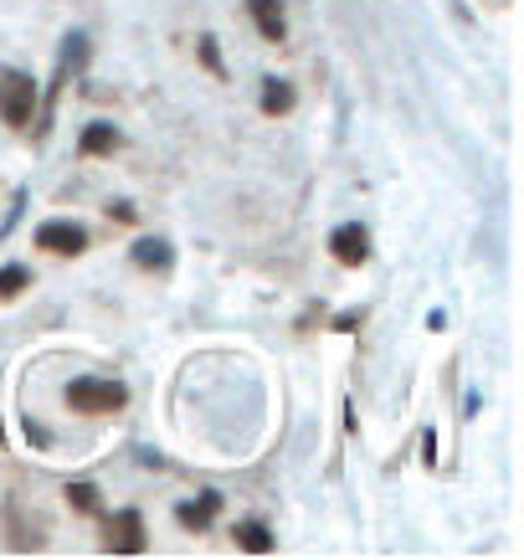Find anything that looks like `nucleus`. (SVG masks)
<instances>
[{"instance_id": "f257e3e1", "label": "nucleus", "mask_w": 524, "mask_h": 560, "mask_svg": "<svg viewBox=\"0 0 524 560\" xmlns=\"http://www.w3.org/2000/svg\"><path fill=\"white\" fill-rule=\"evenodd\" d=\"M68 407L72 411H88V417H108V411H124L129 407V390L119 381H98V375H83L68 386Z\"/></svg>"}, {"instance_id": "f03ea898", "label": "nucleus", "mask_w": 524, "mask_h": 560, "mask_svg": "<svg viewBox=\"0 0 524 560\" xmlns=\"http://www.w3.org/2000/svg\"><path fill=\"white\" fill-rule=\"evenodd\" d=\"M32 108H36V83L16 68H0V119L11 124V129H26Z\"/></svg>"}, {"instance_id": "7ed1b4c3", "label": "nucleus", "mask_w": 524, "mask_h": 560, "mask_svg": "<svg viewBox=\"0 0 524 560\" xmlns=\"http://www.w3.org/2000/svg\"><path fill=\"white\" fill-rule=\"evenodd\" d=\"M103 550H108V556H139V550H144V520H139L135 510L108 514V525H103Z\"/></svg>"}, {"instance_id": "20e7f679", "label": "nucleus", "mask_w": 524, "mask_h": 560, "mask_svg": "<svg viewBox=\"0 0 524 560\" xmlns=\"http://www.w3.org/2000/svg\"><path fill=\"white\" fill-rule=\"evenodd\" d=\"M329 253H335L339 268H360L365 257H371V232L360 226V221H345L329 232Z\"/></svg>"}, {"instance_id": "39448f33", "label": "nucleus", "mask_w": 524, "mask_h": 560, "mask_svg": "<svg viewBox=\"0 0 524 560\" xmlns=\"http://www.w3.org/2000/svg\"><path fill=\"white\" fill-rule=\"evenodd\" d=\"M36 247H47V253H57V257H78L88 247V232L78 221H42V226H36Z\"/></svg>"}, {"instance_id": "423d86ee", "label": "nucleus", "mask_w": 524, "mask_h": 560, "mask_svg": "<svg viewBox=\"0 0 524 560\" xmlns=\"http://www.w3.org/2000/svg\"><path fill=\"white\" fill-rule=\"evenodd\" d=\"M247 11H253V21H257V32H263V42H283V36H288L283 0H247Z\"/></svg>"}, {"instance_id": "0eeeda50", "label": "nucleus", "mask_w": 524, "mask_h": 560, "mask_svg": "<svg viewBox=\"0 0 524 560\" xmlns=\"http://www.w3.org/2000/svg\"><path fill=\"white\" fill-rule=\"evenodd\" d=\"M217 510H221V493H201L196 504H181V510H175V520H181L186 529H206L211 520H217Z\"/></svg>"}, {"instance_id": "6e6552de", "label": "nucleus", "mask_w": 524, "mask_h": 560, "mask_svg": "<svg viewBox=\"0 0 524 560\" xmlns=\"http://www.w3.org/2000/svg\"><path fill=\"white\" fill-rule=\"evenodd\" d=\"M232 540H237L242 550H247V556H268L272 545H278V540H272V529L263 525V520H242V525H237V535H232Z\"/></svg>"}, {"instance_id": "1a4fd4ad", "label": "nucleus", "mask_w": 524, "mask_h": 560, "mask_svg": "<svg viewBox=\"0 0 524 560\" xmlns=\"http://www.w3.org/2000/svg\"><path fill=\"white\" fill-rule=\"evenodd\" d=\"M114 150H119V129H114V124H88L83 154H114Z\"/></svg>"}, {"instance_id": "9d476101", "label": "nucleus", "mask_w": 524, "mask_h": 560, "mask_svg": "<svg viewBox=\"0 0 524 560\" xmlns=\"http://www.w3.org/2000/svg\"><path fill=\"white\" fill-rule=\"evenodd\" d=\"M288 108H293V83L268 78V83H263V114H272V119H278V114H288Z\"/></svg>"}, {"instance_id": "9b49d317", "label": "nucleus", "mask_w": 524, "mask_h": 560, "mask_svg": "<svg viewBox=\"0 0 524 560\" xmlns=\"http://www.w3.org/2000/svg\"><path fill=\"white\" fill-rule=\"evenodd\" d=\"M170 257H175V253H170V242H154V237L135 242V262H139V268H160V272H165Z\"/></svg>"}, {"instance_id": "f8f14e48", "label": "nucleus", "mask_w": 524, "mask_h": 560, "mask_svg": "<svg viewBox=\"0 0 524 560\" xmlns=\"http://www.w3.org/2000/svg\"><path fill=\"white\" fill-rule=\"evenodd\" d=\"M21 289H32V272L16 268V262H11V268H0V299H16Z\"/></svg>"}, {"instance_id": "ddd939ff", "label": "nucleus", "mask_w": 524, "mask_h": 560, "mask_svg": "<svg viewBox=\"0 0 524 560\" xmlns=\"http://www.w3.org/2000/svg\"><path fill=\"white\" fill-rule=\"evenodd\" d=\"M68 504L83 514H98V489L93 483H68Z\"/></svg>"}, {"instance_id": "4468645a", "label": "nucleus", "mask_w": 524, "mask_h": 560, "mask_svg": "<svg viewBox=\"0 0 524 560\" xmlns=\"http://www.w3.org/2000/svg\"><path fill=\"white\" fill-rule=\"evenodd\" d=\"M201 62H206L211 72H221V62H217V42H211V36L201 42Z\"/></svg>"}]
</instances>
